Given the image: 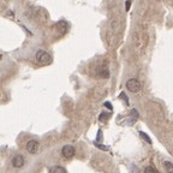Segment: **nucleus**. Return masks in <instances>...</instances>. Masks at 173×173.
<instances>
[{"label":"nucleus","mask_w":173,"mask_h":173,"mask_svg":"<svg viewBox=\"0 0 173 173\" xmlns=\"http://www.w3.org/2000/svg\"><path fill=\"white\" fill-rule=\"evenodd\" d=\"M36 60L37 63L40 64H42V65H48L52 63V57L49 53H47L46 51H42V49H40L36 52Z\"/></svg>","instance_id":"obj_1"},{"label":"nucleus","mask_w":173,"mask_h":173,"mask_svg":"<svg viewBox=\"0 0 173 173\" xmlns=\"http://www.w3.org/2000/svg\"><path fill=\"white\" fill-rule=\"evenodd\" d=\"M126 88L131 93H138L141 90V88H142V84H141V82L138 81V79L131 78L126 82Z\"/></svg>","instance_id":"obj_2"},{"label":"nucleus","mask_w":173,"mask_h":173,"mask_svg":"<svg viewBox=\"0 0 173 173\" xmlns=\"http://www.w3.org/2000/svg\"><path fill=\"white\" fill-rule=\"evenodd\" d=\"M38 147H40V144H38V142L36 140L28 141V143H26V145H25L26 152L30 153V154H36L38 152Z\"/></svg>","instance_id":"obj_3"},{"label":"nucleus","mask_w":173,"mask_h":173,"mask_svg":"<svg viewBox=\"0 0 173 173\" xmlns=\"http://www.w3.org/2000/svg\"><path fill=\"white\" fill-rule=\"evenodd\" d=\"M61 154H63V156L66 157V159H71V157L75 156L76 150H75V148L72 147L71 144H66V145H64L63 149H61Z\"/></svg>","instance_id":"obj_4"},{"label":"nucleus","mask_w":173,"mask_h":173,"mask_svg":"<svg viewBox=\"0 0 173 173\" xmlns=\"http://www.w3.org/2000/svg\"><path fill=\"white\" fill-rule=\"evenodd\" d=\"M24 164H25V159H24V156L21 155V154L16 155L15 157L12 159V166H13V167H16V168H21V167H23Z\"/></svg>","instance_id":"obj_5"},{"label":"nucleus","mask_w":173,"mask_h":173,"mask_svg":"<svg viewBox=\"0 0 173 173\" xmlns=\"http://www.w3.org/2000/svg\"><path fill=\"white\" fill-rule=\"evenodd\" d=\"M48 172L49 173H68L66 169L64 167H61V166H53V167H51L48 169Z\"/></svg>","instance_id":"obj_6"},{"label":"nucleus","mask_w":173,"mask_h":173,"mask_svg":"<svg viewBox=\"0 0 173 173\" xmlns=\"http://www.w3.org/2000/svg\"><path fill=\"white\" fill-rule=\"evenodd\" d=\"M101 78H108L110 77V71H108V69L106 68V66H103V68H101L100 70H99V73H98Z\"/></svg>","instance_id":"obj_7"},{"label":"nucleus","mask_w":173,"mask_h":173,"mask_svg":"<svg viewBox=\"0 0 173 173\" xmlns=\"http://www.w3.org/2000/svg\"><path fill=\"white\" fill-rule=\"evenodd\" d=\"M140 136H141V138H142V140H144V141L147 142L148 144H152V140H150V137H149L147 134H144V132L140 131Z\"/></svg>","instance_id":"obj_8"},{"label":"nucleus","mask_w":173,"mask_h":173,"mask_svg":"<svg viewBox=\"0 0 173 173\" xmlns=\"http://www.w3.org/2000/svg\"><path fill=\"white\" fill-rule=\"evenodd\" d=\"M164 166H165V168H166V171H167L168 173H173V165H172L169 161H165Z\"/></svg>","instance_id":"obj_9"},{"label":"nucleus","mask_w":173,"mask_h":173,"mask_svg":"<svg viewBox=\"0 0 173 173\" xmlns=\"http://www.w3.org/2000/svg\"><path fill=\"white\" fill-rule=\"evenodd\" d=\"M137 118H138V112H137L136 110H132V111H131V122L136 120Z\"/></svg>","instance_id":"obj_10"},{"label":"nucleus","mask_w":173,"mask_h":173,"mask_svg":"<svg viewBox=\"0 0 173 173\" xmlns=\"http://www.w3.org/2000/svg\"><path fill=\"white\" fill-rule=\"evenodd\" d=\"M144 173H156V169H155V168H153L152 166H148V167H145Z\"/></svg>","instance_id":"obj_11"},{"label":"nucleus","mask_w":173,"mask_h":173,"mask_svg":"<svg viewBox=\"0 0 173 173\" xmlns=\"http://www.w3.org/2000/svg\"><path fill=\"white\" fill-rule=\"evenodd\" d=\"M95 145L99 148V149H101V150H105V152H108L110 150V148L108 147H106V145H102V144H98V143H95Z\"/></svg>","instance_id":"obj_12"},{"label":"nucleus","mask_w":173,"mask_h":173,"mask_svg":"<svg viewBox=\"0 0 173 173\" xmlns=\"http://www.w3.org/2000/svg\"><path fill=\"white\" fill-rule=\"evenodd\" d=\"M102 140H103L102 131H101V130H99V131H98V136H96V142H102Z\"/></svg>","instance_id":"obj_13"},{"label":"nucleus","mask_w":173,"mask_h":173,"mask_svg":"<svg viewBox=\"0 0 173 173\" xmlns=\"http://www.w3.org/2000/svg\"><path fill=\"white\" fill-rule=\"evenodd\" d=\"M108 117H110V115H107V114H103V113H102V114L99 117V120H100V122H103L105 119H108Z\"/></svg>","instance_id":"obj_14"},{"label":"nucleus","mask_w":173,"mask_h":173,"mask_svg":"<svg viewBox=\"0 0 173 173\" xmlns=\"http://www.w3.org/2000/svg\"><path fill=\"white\" fill-rule=\"evenodd\" d=\"M130 6H131V0H126V3H125V10L129 11L130 10Z\"/></svg>","instance_id":"obj_15"},{"label":"nucleus","mask_w":173,"mask_h":173,"mask_svg":"<svg viewBox=\"0 0 173 173\" xmlns=\"http://www.w3.org/2000/svg\"><path fill=\"white\" fill-rule=\"evenodd\" d=\"M105 107H107L110 111H112L113 110V107H112V105H111V102H105Z\"/></svg>","instance_id":"obj_16"},{"label":"nucleus","mask_w":173,"mask_h":173,"mask_svg":"<svg viewBox=\"0 0 173 173\" xmlns=\"http://www.w3.org/2000/svg\"><path fill=\"white\" fill-rule=\"evenodd\" d=\"M120 99H124V100H125V102H126V103H129V99H127V96H125V95H124V93H122Z\"/></svg>","instance_id":"obj_17"}]
</instances>
